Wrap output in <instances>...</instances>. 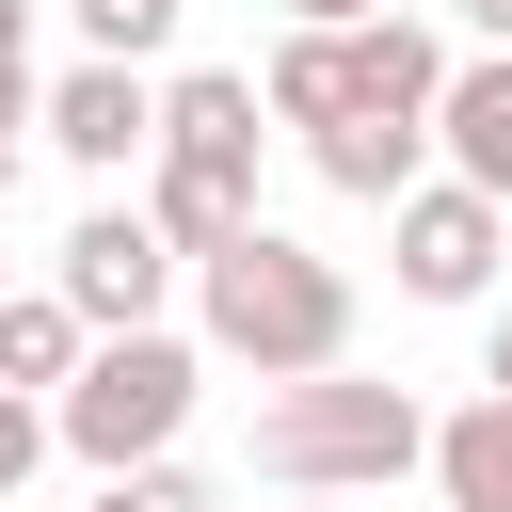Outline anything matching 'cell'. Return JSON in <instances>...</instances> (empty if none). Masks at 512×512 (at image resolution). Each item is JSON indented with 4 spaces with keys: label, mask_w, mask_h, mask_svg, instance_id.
<instances>
[{
    "label": "cell",
    "mask_w": 512,
    "mask_h": 512,
    "mask_svg": "<svg viewBox=\"0 0 512 512\" xmlns=\"http://www.w3.org/2000/svg\"><path fill=\"white\" fill-rule=\"evenodd\" d=\"M192 352L256 368V384H304V368H352V272L288 224H240L224 256H192Z\"/></svg>",
    "instance_id": "1"
},
{
    "label": "cell",
    "mask_w": 512,
    "mask_h": 512,
    "mask_svg": "<svg viewBox=\"0 0 512 512\" xmlns=\"http://www.w3.org/2000/svg\"><path fill=\"white\" fill-rule=\"evenodd\" d=\"M256 160H272L256 80H240V64H176V80H160V144H144V176H128V208L176 240V272L256 224Z\"/></svg>",
    "instance_id": "2"
},
{
    "label": "cell",
    "mask_w": 512,
    "mask_h": 512,
    "mask_svg": "<svg viewBox=\"0 0 512 512\" xmlns=\"http://www.w3.org/2000/svg\"><path fill=\"white\" fill-rule=\"evenodd\" d=\"M432 464V400L368 384V368H304L256 400V480L272 496H400Z\"/></svg>",
    "instance_id": "3"
},
{
    "label": "cell",
    "mask_w": 512,
    "mask_h": 512,
    "mask_svg": "<svg viewBox=\"0 0 512 512\" xmlns=\"http://www.w3.org/2000/svg\"><path fill=\"white\" fill-rule=\"evenodd\" d=\"M192 400H208V352H192L176 320H128V336H96V352L64 368L48 448H80V464L112 480V464H160V448L192 432Z\"/></svg>",
    "instance_id": "4"
},
{
    "label": "cell",
    "mask_w": 512,
    "mask_h": 512,
    "mask_svg": "<svg viewBox=\"0 0 512 512\" xmlns=\"http://www.w3.org/2000/svg\"><path fill=\"white\" fill-rule=\"evenodd\" d=\"M496 256H512V208L464 192V176H416V192L384 208V272H400V304H496Z\"/></svg>",
    "instance_id": "5"
},
{
    "label": "cell",
    "mask_w": 512,
    "mask_h": 512,
    "mask_svg": "<svg viewBox=\"0 0 512 512\" xmlns=\"http://www.w3.org/2000/svg\"><path fill=\"white\" fill-rule=\"evenodd\" d=\"M64 304H80V336H128V320H160L176 304V240L128 208V192H96L80 224H64V272H48Z\"/></svg>",
    "instance_id": "6"
},
{
    "label": "cell",
    "mask_w": 512,
    "mask_h": 512,
    "mask_svg": "<svg viewBox=\"0 0 512 512\" xmlns=\"http://www.w3.org/2000/svg\"><path fill=\"white\" fill-rule=\"evenodd\" d=\"M32 128L80 160V176H144V144H160V80L144 64H64V80H32Z\"/></svg>",
    "instance_id": "7"
},
{
    "label": "cell",
    "mask_w": 512,
    "mask_h": 512,
    "mask_svg": "<svg viewBox=\"0 0 512 512\" xmlns=\"http://www.w3.org/2000/svg\"><path fill=\"white\" fill-rule=\"evenodd\" d=\"M432 160L464 192L512 208V48H448V96H432Z\"/></svg>",
    "instance_id": "8"
},
{
    "label": "cell",
    "mask_w": 512,
    "mask_h": 512,
    "mask_svg": "<svg viewBox=\"0 0 512 512\" xmlns=\"http://www.w3.org/2000/svg\"><path fill=\"white\" fill-rule=\"evenodd\" d=\"M336 64H352V112H416V128H432V96H448V32H432L416 0L352 16V32H336Z\"/></svg>",
    "instance_id": "9"
},
{
    "label": "cell",
    "mask_w": 512,
    "mask_h": 512,
    "mask_svg": "<svg viewBox=\"0 0 512 512\" xmlns=\"http://www.w3.org/2000/svg\"><path fill=\"white\" fill-rule=\"evenodd\" d=\"M304 160H320V192L400 208V192L432 176V128H416V112H336V128H304Z\"/></svg>",
    "instance_id": "10"
},
{
    "label": "cell",
    "mask_w": 512,
    "mask_h": 512,
    "mask_svg": "<svg viewBox=\"0 0 512 512\" xmlns=\"http://www.w3.org/2000/svg\"><path fill=\"white\" fill-rule=\"evenodd\" d=\"M416 480H432V512H512V400H496V384H480V400H448Z\"/></svg>",
    "instance_id": "11"
},
{
    "label": "cell",
    "mask_w": 512,
    "mask_h": 512,
    "mask_svg": "<svg viewBox=\"0 0 512 512\" xmlns=\"http://www.w3.org/2000/svg\"><path fill=\"white\" fill-rule=\"evenodd\" d=\"M96 336H80V304L64 288H0V384L16 400H64V368H80Z\"/></svg>",
    "instance_id": "12"
},
{
    "label": "cell",
    "mask_w": 512,
    "mask_h": 512,
    "mask_svg": "<svg viewBox=\"0 0 512 512\" xmlns=\"http://www.w3.org/2000/svg\"><path fill=\"white\" fill-rule=\"evenodd\" d=\"M256 112H272V128H336V112H352V64H336V32H272V64H256Z\"/></svg>",
    "instance_id": "13"
},
{
    "label": "cell",
    "mask_w": 512,
    "mask_h": 512,
    "mask_svg": "<svg viewBox=\"0 0 512 512\" xmlns=\"http://www.w3.org/2000/svg\"><path fill=\"white\" fill-rule=\"evenodd\" d=\"M80 48L96 64H160L176 48V0H80Z\"/></svg>",
    "instance_id": "14"
},
{
    "label": "cell",
    "mask_w": 512,
    "mask_h": 512,
    "mask_svg": "<svg viewBox=\"0 0 512 512\" xmlns=\"http://www.w3.org/2000/svg\"><path fill=\"white\" fill-rule=\"evenodd\" d=\"M96 512H208V480L160 448V464H112V496H96Z\"/></svg>",
    "instance_id": "15"
},
{
    "label": "cell",
    "mask_w": 512,
    "mask_h": 512,
    "mask_svg": "<svg viewBox=\"0 0 512 512\" xmlns=\"http://www.w3.org/2000/svg\"><path fill=\"white\" fill-rule=\"evenodd\" d=\"M32 464H48V400H16V384H0V496H16Z\"/></svg>",
    "instance_id": "16"
},
{
    "label": "cell",
    "mask_w": 512,
    "mask_h": 512,
    "mask_svg": "<svg viewBox=\"0 0 512 512\" xmlns=\"http://www.w3.org/2000/svg\"><path fill=\"white\" fill-rule=\"evenodd\" d=\"M16 144H32V80H0V208H16Z\"/></svg>",
    "instance_id": "17"
},
{
    "label": "cell",
    "mask_w": 512,
    "mask_h": 512,
    "mask_svg": "<svg viewBox=\"0 0 512 512\" xmlns=\"http://www.w3.org/2000/svg\"><path fill=\"white\" fill-rule=\"evenodd\" d=\"M352 16H384V0H288V32H352Z\"/></svg>",
    "instance_id": "18"
},
{
    "label": "cell",
    "mask_w": 512,
    "mask_h": 512,
    "mask_svg": "<svg viewBox=\"0 0 512 512\" xmlns=\"http://www.w3.org/2000/svg\"><path fill=\"white\" fill-rule=\"evenodd\" d=\"M0 80H32V0H0Z\"/></svg>",
    "instance_id": "19"
},
{
    "label": "cell",
    "mask_w": 512,
    "mask_h": 512,
    "mask_svg": "<svg viewBox=\"0 0 512 512\" xmlns=\"http://www.w3.org/2000/svg\"><path fill=\"white\" fill-rule=\"evenodd\" d=\"M432 16H464L480 48H512V0H432Z\"/></svg>",
    "instance_id": "20"
},
{
    "label": "cell",
    "mask_w": 512,
    "mask_h": 512,
    "mask_svg": "<svg viewBox=\"0 0 512 512\" xmlns=\"http://www.w3.org/2000/svg\"><path fill=\"white\" fill-rule=\"evenodd\" d=\"M480 384H496V400H512V320H496V352H480Z\"/></svg>",
    "instance_id": "21"
},
{
    "label": "cell",
    "mask_w": 512,
    "mask_h": 512,
    "mask_svg": "<svg viewBox=\"0 0 512 512\" xmlns=\"http://www.w3.org/2000/svg\"><path fill=\"white\" fill-rule=\"evenodd\" d=\"M288 512H352V496H288Z\"/></svg>",
    "instance_id": "22"
},
{
    "label": "cell",
    "mask_w": 512,
    "mask_h": 512,
    "mask_svg": "<svg viewBox=\"0 0 512 512\" xmlns=\"http://www.w3.org/2000/svg\"><path fill=\"white\" fill-rule=\"evenodd\" d=\"M0 288H16V272H0Z\"/></svg>",
    "instance_id": "23"
}]
</instances>
